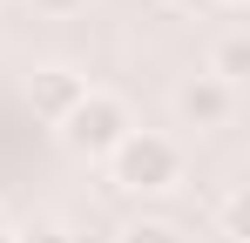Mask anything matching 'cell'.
<instances>
[{"mask_svg": "<svg viewBox=\"0 0 250 243\" xmlns=\"http://www.w3.org/2000/svg\"><path fill=\"white\" fill-rule=\"evenodd\" d=\"M108 182L122 196H163V189L183 182V149L169 135H156V128H128L108 149Z\"/></svg>", "mask_w": 250, "mask_h": 243, "instance_id": "6da1fadb", "label": "cell"}, {"mask_svg": "<svg viewBox=\"0 0 250 243\" xmlns=\"http://www.w3.org/2000/svg\"><path fill=\"white\" fill-rule=\"evenodd\" d=\"M128 128H135V115H128L122 95H108V88H88L82 101L68 108V122H61V149L82 162H108V149L122 142Z\"/></svg>", "mask_w": 250, "mask_h": 243, "instance_id": "7a4b0ae2", "label": "cell"}, {"mask_svg": "<svg viewBox=\"0 0 250 243\" xmlns=\"http://www.w3.org/2000/svg\"><path fill=\"white\" fill-rule=\"evenodd\" d=\"M169 101H176V115L189 122V128H223V122L237 115V88H223V81H209L203 68L176 81V95H169Z\"/></svg>", "mask_w": 250, "mask_h": 243, "instance_id": "3957f363", "label": "cell"}, {"mask_svg": "<svg viewBox=\"0 0 250 243\" xmlns=\"http://www.w3.org/2000/svg\"><path fill=\"white\" fill-rule=\"evenodd\" d=\"M88 95V75H75V68H61V61H47V68H34L27 75V108L47 122V128H61L68 122V108Z\"/></svg>", "mask_w": 250, "mask_h": 243, "instance_id": "277c9868", "label": "cell"}, {"mask_svg": "<svg viewBox=\"0 0 250 243\" xmlns=\"http://www.w3.org/2000/svg\"><path fill=\"white\" fill-rule=\"evenodd\" d=\"M203 75L223 81V88H237V81L250 75V34H244V27H230V34L209 47V68H203Z\"/></svg>", "mask_w": 250, "mask_h": 243, "instance_id": "5b68a950", "label": "cell"}, {"mask_svg": "<svg viewBox=\"0 0 250 243\" xmlns=\"http://www.w3.org/2000/svg\"><path fill=\"white\" fill-rule=\"evenodd\" d=\"M115 243H189V237H183V223H169V216H128L122 230H115Z\"/></svg>", "mask_w": 250, "mask_h": 243, "instance_id": "8992f818", "label": "cell"}, {"mask_svg": "<svg viewBox=\"0 0 250 243\" xmlns=\"http://www.w3.org/2000/svg\"><path fill=\"white\" fill-rule=\"evenodd\" d=\"M216 230L230 243H244V182H223V196H216Z\"/></svg>", "mask_w": 250, "mask_h": 243, "instance_id": "52a82bcc", "label": "cell"}, {"mask_svg": "<svg viewBox=\"0 0 250 243\" xmlns=\"http://www.w3.org/2000/svg\"><path fill=\"white\" fill-rule=\"evenodd\" d=\"M14 243H75V237H68L61 216H34V223H21V237H14Z\"/></svg>", "mask_w": 250, "mask_h": 243, "instance_id": "ba28073f", "label": "cell"}, {"mask_svg": "<svg viewBox=\"0 0 250 243\" xmlns=\"http://www.w3.org/2000/svg\"><path fill=\"white\" fill-rule=\"evenodd\" d=\"M41 14H75V7H88V0H34Z\"/></svg>", "mask_w": 250, "mask_h": 243, "instance_id": "9c48e42d", "label": "cell"}, {"mask_svg": "<svg viewBox=\"0 0 250 243\" xmlns=\"http://www.w3.org/2000/svg\"><path fill=\"white\" fill-rule=\"evenodd\" d=\"M176 14H203V7H216V0H169Z\"/></svg>", "mask_w": 250, "mask_h": 243, "instance_id": "30bf717a", "label": "cell"}, {"mask_svg": "<svg viewBox=\"0 0 250 243\" xmlns=\"http://www.w3.org/2000/svg\"><path fill=\"white\" fill-rule=\"evenodd\" d=\"M216 7H244V0H216Z\"/></svg>", "mask_w": 250, "mask_h": 243, "instance_id": "8fae6325", "label": "cell"}]
</instances>
